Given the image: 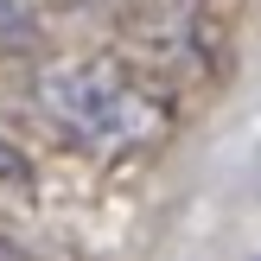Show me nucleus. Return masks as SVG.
<instances>
[{
  "instance_id": "obj_1",
  "label": "nucleus",
  "mask_w": 261,
  "mask_h": 261,
  "mask_svg": "<svg viewBox=\"0 0 261 261\" xmlns=\"http://www.w3.org/2000/svg\"><path fill=\"white\" fill-rule=\"evenodd\" d=\"M38 115L89 160H134L172 134V102L121 58H58L38 70Z\"/></svg>"
},
{
  "instance_id": "obj_2",
  "label": "nucleus",
  "mask_w": 261,
  "mask_h": 261,
  "mask_svg": "<svg viewBox=\"0 0 261 261\" xmlns=\"http://www.w3.org/2000/svg\"><path fill=\"white\" fill-rule=\"evenodd\" d=\"M38 32V0H0V45H25Z\"/></svg>"
},
{
  "instance_id": "obj_3",
  "label": "nucleus",
  "mask_w": 261,
  "mask_h": 261,
  "mask_svg": "<svg viewBox=\"0 0 261 261\" xmlns=\"http://www.w3.org/2000/svg\"><path fill=\"white\" fill-rule=\"evenodd\" d=\"M0 261H32V255H25L19 242H0Z\"/></svg>"
}]
</instances>
